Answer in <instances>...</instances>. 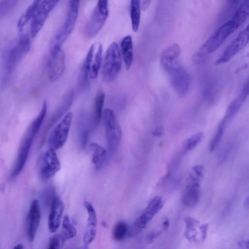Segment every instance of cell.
Instances as JSON below:
<instances>
[{"instance_id":"obj_1","label":"cell","mask_w":249,"mask_h":249,"mask_svg":"<svg viewBox=\"0 0 249 249\" xmlns=\"http://www.w3.org/2000/svg\"><path fill=\"white\" fill-rule=\"evenodd\" d=\"M80 0H69V8L65 21L50 43L51 54H54L61 50L63 44L72 32L78 17Z\"/></svg>"},{"instance_id":"obj_2","label":"cell","mask_w":249,"mask_h":249,"mask_svg":"<svg viewBox=\"0 0 249 249\" xmlns=\"http://www.w3.org/2000/svg\"><path fill=\"white\" fill-rule=\"evenodd\" d=\"M122 58L118 44L112 42L107 48L103 60L102 76L106 82L114 80L122 67Z\"/></svg>"},{"instance_id":"obj_3","label":"cell","mask_w":249,"mask_h":249,"mask_svg":"<svg viewBox=\"0 0 249 249\" xmlns=\"http://www.w3.org/2000/svg\"><path fill=\"white\" fill-rule=\"evenodd\" d=\"M163 205V201L161 197H154L128 229V237L133 238L140 233L154 215L160 210Z\"/></svg>"},{"instance_id":"obj_4","label":"cell","mask_w":249,"mask_h":249,"mask_svg":"<svg viewBox=\"0 0 249 249\" xmlns=\"http://www.w3.org/2000/svg\"><path fill=\"white\" fill-rule=\"evenodd\" d=\"M237 29V28L231 19L225 22L202 46L200 53L209 54L215 52Z\"/></svg>"},{"instance_id":"obj_5","label":"cell","mask_w":249,"mask_h":249,"mask_svg":"<svg viewBox=\"0 0 249 249\" xmlns=\"http://www.w3.org/2000/svg\"><path fill=\"white\" fill-rule=\"evenodd\" d=\"M102 118L106 138L110 149L114 150L118 146L121 139L122 131L114 111L109 108L103 110Z\"/></svg>"},{"instance_id":"obj_6","label":"cell","mask_w":249,"mask_h":249,"mask_svg":"<svg viewBox=\"0 0 249 249\" xmlns=\"http://www.w3.org/2000/svg\"><path fill=\"white\" fill-rule=\"evenodd\" d=\"M108 15V0H98L91 17L86 27L89 38L94 37L103 27Z\"/></svg>"},{"instance_id":"obj_7","label":"cell","mask_w":249,"mask_h":249,"mask_svg":"<svg viewBox=\"0 0 249 249\" xmlns=\"http://www.w3.org/2000/svg\"><path fill=\"white\" fill-rule=\"evenodd\" d=\"M72 120V113L69 112L51 133L48 143L50 148L54 150L61 148L66 142Z\"/></svg>"},{"instance_id":"obj_8","label":"cell","mask_w":249,"mask_h":249,"mask_svg":"<svg viewBox=\"0 0 249 249\" xmlns=\"http://www.w3.org/2000/svg\"><path fill=\"white\" fill-rule=\"evenodd\" d=\"M60 0H43L32 18L30 33L32 38L36 36L43 27L50 13Z\"/></svg>"},{"instance_id":"obj_9","label":"cell","mask_w":249,"mask_h":249,"mask_svg":"<svg viewBox=\"0 0 249 249\" xmlns=\"http://www.w3.org/2000/svg\"><path fill=\"white\" fill-rule=\"evenodd\" d=\"M249 40V27L248 25L228 45L220 56L216 60L215 64L218 65L229 62L247 45Z\"/></svg>"},{"instance_id":"obj_10","label":"cell","mask_w":249,"mask_h":249,"mask_svg":"<svg viewBox=\"0 0 249 249\" xmlns=\"http://www.w3.org/2000/svg\"><path fill=\"white\" fill-rule=\"evenodd\" d=\"M170 84L176 93L183 97L188 92L191 83L190 74L179 65L167 72Z\"/></svg>"},{"instance_id":"obj_11","label":"cell","mask_w":249,"mask_h":249,"mask_svg":"<svg viewBox=\"0 0 249 249\" xmlns=\"http://www.w3.org/2000/svg\"><path fill=\"white\" fill-rule=\"evenodd\" d=\"M60 163L55 150L49 148L43 155L40 169V178L46 181L53 178L60 169Z\"/></svg>"},{"instance_id":"obj_12","label":"cell","mask_w":249,"mask_h":249,"mask_svg":"<svg viewBox=\"0 0 249 249\" xmlns=\"http://www.w3.org/2000/svg\"><path fill=\"white\" fill-rule=\"evenodd\" d=\"M35 136L28 129L19 147L15 165L11 174L13 178L20 174L24 168Z\"/></svg>"},{"instance_id":"obj_13","label":"cell","mask_w":249,"mask_h":249,"mask_svg":"<svg viewBox=\"0 0 249 249\" xmlns=\"http://www.w3.org/2000/svg\"><path fill=\"white\" fill-rule=\"evenodd\" d=\"M180 53V47L177 43L171 45L162 51L160 62L162 68L166 72L180 65L178 61V57Z\"/></svg>"},{"instance_id":"obj_14","label":"cell","mask_w":249,"mask_h":249,"mask_svg":"<svg viewBox=\"0 0 249 249\" xmlns=\"http://www.w3.org/2000/svg\"><path fill=\"white\" fill-rule=\"evenodd\" d=\"M65 67V55L61 50L53 55H51L48 62L47 73L51 81L58 79L63 74Z\"/></svg>"},{"instance_id":"obj_15","label":"cell","mask_w":249,"mask_h":249,"mask_svg":"<svg viewBox=\"0 0 249 249\" xmlns=\"http://www.w3.org/2000/svg\"><path fill=\"white\" fill-rule=\"evenodd\" d=\"M64 210V205L58 196H55L52 202L48 217V229L51 233L55 232L59 228Z\"/></svg>"},{"instance_id":"obj_16","label":"cell","mask_w":249,"mask_h":249,"mask_svg":"<svg viewBox=\"0 0 249 249\" xmlns=\"http://www.w3.org/2000/svg\"><path fill=\"white\" fill-rule=\"evenodd\" d=\"M41 212L39 202L37 199L31 203L28 215V237L30 242H33L39 225Z\"/></svg>"},{"instance_id":"obj_17","label":"cell","mask_w":249,"mask_h":249,"mask_svg":"<svg viewBox=\"0 0 249 249\" xmlns=\"http://www.w3.org/2000/svg\"><path fill=\"white\" fill-rule=\"evenodd\" d=\"M24 53L18 40L8 47L4 53V67L8 72L14 71Z\"/></svg>"},{"instance_id":"obj_18","label":"cell","mask_w":249,"mask_h":249,"mask_svg":"<svg viewBox=\"0 0 249 249\" xmlns=\"http://www.w3.org/2000/svg\"><path fill=\"white\" fill-rule=\"evenodd\" d=\"M84 205L88 213V218L83 241L87 245L90 244L95 237L97 219L95 210L92 205L87 201H85Z\"/></svg>"},{"instance_id":"obj_19","label":"cell","mask_w":249,"mask_h":249,"mask_svg":"<svg viewBox=\"0 0 249 249\" xmlns=\"http://www.w3.org/2000/svg\"><path fill=\"white\" fill-rule=\"evenodd\" d=\"M200 182L191 180L186 186L181 197V202L188 207L195 206L198 202L199 196Z\"/></svg>"},{"instance_id":"obj_20","label":"cell","mask_w":249,"mask_h":249,"mask_svg":"<svg viewBox=\"0 0 249 249\" xmlns=\"http://www.w3.org/2000/svg\"><path fill=\"white\" fill-rule=\"evenodd\" d=\"M249 94V82L245 85L240 95L233 100L228 107L225 115L223 118L229 121L237 113Z\"/></svg>"},{"instance_id":"obj_21","label":"cell","mask_w":249,"mask_h":249,"mask_svg":"<svg viewBox=\"0 0 249 249\" xmlns=\"http://www.w3.org/2000/svg\"><path fill=\"white\" fill-rule=\"evenodd\" d=\"M121 55L126 70L130 69L133 60V46L132 36L128 35L124 37L120 44Z\"/></svg>"},{"instance_id":"obj_22","label":"cell","mask_w":249,"mask_h":249,"mask_svg":"<svg viewBox=\"0 0 249 249\" xmlns=\"http://www.w3.org/2000/svg\"><path fill=\"white\" fill-rule=\"evenodd\" d=\"M73 91L71 89L64 96L61 105L52 118L47 127L49 130L57 122L70 107L73 100Z\"/></svg>"},{"instance_id":"obj_23","label":"cell","mask_w":249,"mask_h":249,"mask_svg":"<svg viewBox=\"0 0 249 249\" xmlns=\"http://www.w3.org/2000/svg\"><path fill=\"white\" fill-rule=\"evenodd\" d=\"M89 147L92 153V162L96 168L100 170L106 162L107 152L104 147L97 143H90Z\"/></svg>"},{"instance_id":"obj_24","label":"cell","mask_w":249,"mask_h":249,"mask_svg":"<svg viewBox=\"0 0 249 249\" xmlns=\"http://www.w3.org/2000/svg\"><path fill=\"white\" fill-rule=\"evenodd\" d=\"M94 45H91L88 51L81 69L79 81L80 85L82 87H84L86 85L88 82V79L89 78L90 70L94 57Z\"/></svg>"},{"instance_id":"obj_25","label":"cell","mask_w":249,"mask_h":249,"mask_svg":"<svg viewBox=\"0 0 249 249\" xmlns=\"http://www.w3.org/2000/svg\"><path fill=\"white\" fill-rule=\"evenodd\" d=\"M105 100V94L103 91H99L95 98L92 116V125L95 128L99 124L102 117L103 107Z\"/></svg>"},{"instance_id":"obj_26","label":"cell","mask_w":249,"mask_h":249,"mask_svg":"<svg viewBox=\"0 0 249 249\" xmlns=\"http://www.w3.org/2000/svg\"><path fill=\"white\" fill-rule=\"evenodd\" d=\"M249 15V0H244L233 14L231 20L238 28L244 23Z\"/></svg>"},{"instance_id":"obj_27","label":"cell","mask_w":249,"mask_h":249,"mask_svg":"<svg viewBox=\"0 0 249 249\" xmlns=\"http://www.w3.org/2000/svg\"><path fill=\"white\" fill-rule=\"evenodd\" d=\"M141 9V0H130V16L132 29L134 32H137L139 28Z\"/></svg>"},{"instance_id":"obj_28","label":"cell","mask_w":249,"mask_h":249,"mask_svg":"<svg viewBox=\"0 0 249 249\" xmlns=\"http://www.w3.org/2000/svg\"><path fill=\"white\" fill-rule=\"evenodd\" d=\"M41 1V0H34L32 3L20 18L17 24V28L19 31H21L26 24L33 18Z\"/></svg>"},{"instance_id":"obj_29","label":"cell","mask_w":249,"mask_h":249,"mask_svg":"<svg viewBox=\"0 0 249 249\" xmlns=\"http://www.w3.org/2000/svg\"><path fill=\"white\" fill-rule=\"evenodd\" d=\"M184 221L186 224L184 236L190 241H196L197 231L196 228L199 225V222L188 216L185 217Z\"/></svg>"},{"instance_id":"obj_30","label":"cell","mask_w":249,"mask_h":249,"mask_svg":"<svg viewBox=\"0 0 249 249\" xmlns=\"http://www.w3.org/2000/svg\"><path fill=\"white\" fill-rule=\"evenodd\" d=\"M77 231L75 227L71 224L68 215L64 216L62 224L60 236L65 242L68 239L73 238L76 234Z\"/></svg>"},{"instance_id":"obj_31","label":"cell","mask_w":249,"mask_h":249,"mask_svg":"<svg viewBox=\"0 0 249 249\" xmlns=\"http://www.w3.org/2000/svg\"><path fill=\"white\" fill-rule=\"evenodd\" d=\"M102 55L103 46L99 44L92 62L89 73L90 78L94 79L97 77L102 61Z\"/></svg>"},{"instance_id":"obj_32","label":"cell","mask_w":249,"mask_h":249,"mask_svg":"<svg viewBox=\"0 0 249 249\" xmlns=\"http://www.w3.org/2000/svg\"><path fill=\"white\" fill-rule=\"evenodd\" d=\"M47 110V104L46 101H44L41 109L36 118L33 121L31 125L29 127V129L36 136L38 133L42 122L46 116Z\"/></svg>"},{"instance_id":"obj_33","label":"cell","mask_w":249,"mask_h":249,"mask_svg":"<svg viewBox=\"0 0 249 249\" xmlns=\"http://www.w3.org/2000/svg\"><path fill=\"white\" fill-rule=\"evenodd\" d=\"M128 228L127 224L123 221L118 222L114 226L112 236L114 240L121 241L128 233Z\"/></svg>"},{"instance_id":"obj_34","label":"cell","mask_w":249,"mask_h":249,"mask_svg":"<svg viewBox=\"0 0 249 249\" xmlns=\"http://www.w3.org/2000/svg\"><path fill=\"white\" fill-rule=\"evenodd\" d=\"M203 136L202 132H197L187 139L184 144V151L187 152L196 147L202 139Z\"/></svg>"},{"instance_id":"obj_35","label":"cell","mask_w":249,"mask_h":249,"mask_svg":"<svg viewBox=\"0 0 249 249\" xmlns=\"http://www.w3.org/2000/svg\"><path fill=\"white\" fill-rule=\"evenodd\" d=\"M65 241L62 239L60 234H55L50 238L48 244L49 249H61Z\"/></svg>"},{"instance_id":"obj_36","label":"cell","mask_w":249,"mask_h":249,"mask_svg":"<svg viewBox=\"0 0 249 249\" xmlns=\"http://www.w3.org/2000/svg\"><path fill=\"white\" fill-rule=\"evenodd\" d=\"M17 40L24 53H27L31 47V40L29 36L26 34L21 35Z\"/></svg>"},{"instance_id":"obj_37","label":"cell","mask_w":249,"mask_h":249,"mask_svg":"<svg viewBox=\"0 0 249 249\" xmlns=\"http://www.w3.org/2000/svg\"><path fill=\"white\" fill-rule=\"evenodd\" d=\"M160 234V231H154L149 233L146 237V242L150 244L152 243Z\"/></svg>"},{"instance_id":"obj_38","label":"cell","mask_w":249,"mask_h":249,"mask_svg":"<svg viewBox=\"0 0 249 249\" xmlns=\"http://www.w3.org/2000/svg\"><path fill=\"white\" fill-rule=\"evenodd\" d=\"M203 166L202 165H197L192 167V170L194 174L201 179L203 178Z\"/></svg>"},{"instance_id":"obj_39","label":"cell","mask_w":249,"mask_h":249,"mask_svg":"<svg viewBox=\"0 0 249 249\" xmlns=\"http://www.w3.org/2000/svg\"><path fill=\"white\" fill-rule=\"evenodd\" d=\"M208 228V225L207 223L203 224L199 227L202 241H204L206 238Z\"/></svg>"},{"instance_id":"obj_40","label":"cell","mask_w":249,"mask_h":249,"mask_svg":"<svg viewBox=\"0 0 249 249\" xmlns=\"http://www.w3.org/2000/svg\"><path fill=\"white\" fill-rule=\"evenodd\" d=\"M153 0H142V9L143 11L146 10L150 5Z\"/></svg>"},{"instance_id":"obj_41","label":"cell","mask_w":249,"mask_h":249,"mask_svg":"<svg viewBox=\"0 0 249 249\" xmlns=\"http://www.w3.org/2000/svg\"><path fill=\"white\" fill-rule=\"evenodd\" d=\"M238 245L240 247H245L248 249L249 247V240L240 241L238 242Z\"/></svg>"},{"instance_id":"obj_42","label":"cell","mask_w":249,"mask_h":249,"mask_svg":"<svg viewBox=\"0 0 249 249\" xmlns=\"http://www.w3.org/2000/svg\"><path fill=\"white\" fill-rule=\"evenodd\" d=\"M170 225V222L168 219L165 220L162 224L163 229L167 230Z\"/></svg>"},{"instance_id":"obj_43","label":"cell","mask_w":249,"mask_h":249,"mask_svg":"<svg viewBox=\"0 0 249 249\" xmlns=\"http://www.w3.org/2000/svg\"><path fill=\"white\" fill-rule=\"evenodd\" d=\"M244 206L246 208H248L249 207V196H247V198L245 199V202H244Z\"/></svg>"},{"instance_id":"obj_44","label":"cell","mask_w":249,"mask_h":249,"mask_svg":"<svg viewBox=\"0 0 249 249\" xmlns=\"http://www.w3.org/2000/svg\"><path fill=\"white\" fill-rule=\"evenodd\" d=\"M23 248V246L21 244H18L14 247V249H22Z\"/></svg>"},{"instance_id":"obj_45","label":"cell","mask_w":249,"mask_h":249,"mask_svg":"<svg viewBox=\"0 0 249 249\" xmlns=\"http://www.w3.org/2000/svg\"><path fill=\"white\" fill-rule=\"evenodd\" d=\"M154 135H155V136H160V135H161L162 133L161 132L160 130H156L154 132Z\"/></svg>"}]
</instances>
